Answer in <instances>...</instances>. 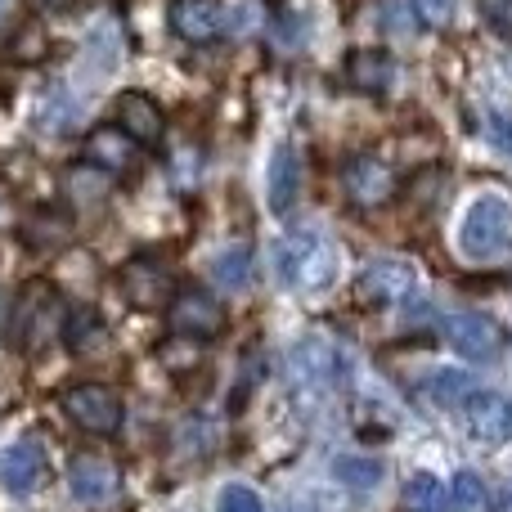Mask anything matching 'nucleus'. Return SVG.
Listing matches in <instances>:
<instances>
[{
	"instance_id": "nucleus-1",
	"label": "nucleus",
	"mask_w": 512,
	"mask_h": 512,
	"mask_svg": "<svg viewBox=\"0 0 512 512\" xmlns=\"http://www.w3.org/2000/svg\"><path fill=\"white\" fill-rule=\"evenodd\" d=\"M63 328H68V310H63L59 288L45 279L23 283L14 297V310H9V324H5L9 346L32 355V351H41V346H50Z\"/></svg>"
},
{
	"instance_id": "nucleus-2",
	"label": "nucleus",
	"mask_w": 512,
	"mask_h": 512,
	"mask_svg": "<svg viewBox=\"0 0 512 512\" xmlns=\"http://www.w3.org/2000/svg\"><path fill=\"white\" fill-rule=\"evenodd\" d=\"M274 270L288 288H301V292H319L333 283L337 274V248L315 230H297L288 239H279L274 248Z\"/></svg>"
},
{
	"instance_id": "nucleus-3",
	"label": "nucleus",
	"mask_w": 512,
	"mask_h": 512,
	"mask_svg": "<svg viewBox=\"0 0 512 512\" xmlns=\"http://www.w3.org/2000/svg\"><path fill=\"white\" fill-rule=\"evenodd\" d=\"M459 248L468 261H499L512 248V207L504 194H481L459 225Z\"/></svg>"
},
{
	"instance_id": "nucleus-4",
	"label": "nucleus",
	"mask_w": 512,
	"mask_h": 512,
	"mask_svg": "<svg viewBox=\"0 0 512 512\" xmlns=\"http://www.w3.org/2000/svg\"><path fill=\"white\" fill-rule=\"evenodd\" d=\"M59 405H63V414H68L72 423H77L81 432H90V436L122 432V418H126L122 396H117L113 387H104V382H77V387L63 391Z\"/></svg>"
},
{
	"instance_id": "nucleus-5",
	"label": "nucleus",
	"mask_w": 512,
	"mask_h": 512,
	"mask_svg": "<svg viewBox=\"0 0 512 512\" xmlns=\"http://www.w3.org/2000/svg\"><path fill=\"white\" fill-rule=\"evenodd\" d=\"M225 324H230L225 306L203 288L176 292L171 306H167V328L176 337H189V342H216V337L225 333Z\"/></svg>"
},
{
	"instance_id": "nucleus-6",
	"label": "nucleus",
	"mask_w": 512,
	"mask_h": 512,
	"mask_svg": "<svg viewBox=\"0 0 512 512\" xmlns=\"http://www.w3.org/2000/svg\"><path fill=\"white\" fill-rule=\"evenodd\" d=\"M342 189H346V198H351V207L373 212V207H387L391 198L400 194V176L378 153H360V158H351L342 167Z\"/></svg>"
},
{
	"instance_id": "nucleus-7",
	"label": "nucleus",
	"mask_w": 512,
	"mask_h": 512,
	"mask_svg": "<svg viewBox=\"0 0 512 512\" xmlns=\"http://www.w3.org/2000/svg\"><path fill=\"white\" fill-rule=\"evenodd\" d=\"M418 292V270L409 261H396V256H382V261H369L355 279V297L364 306H405Z\"/></svg>"
},
{
	"instance_id": "nucleus-8",
	"label": "nucleus",
	"mask_w": 512,
	"mask_h": 512,
	"mask_svg": "<svg viewBox=\"0 0 512 512\" xmlns=\"http://www.w3.org/2000/svg\"><path fill=\"white\" fill-rule=\"evenodd\" d=\"M122 297L131 301L135 310H162L176 297V283H171V270L158 261V256H131L122 265Z\"/></svg>"
},
{
	"instance_id": "nucleus-9",
	"label": "nucleus",
	"mask_w": 512,
	"mask_h": 512,
	"mask_svg": "<svg viewBox=\"0 0 512 512\" xmlns=\"http://www.w3.org/2000/svg\"><path fill=\"white\" fill-rule=\"evenodd\" d=\"M445 337L450 346L472 364H486L504 351V328L490 315H477V310H459V315H445Z\"/></svg>"
},
{
	"instance_id": "nucleus-10",
	"label": "nucleus",
	"mask_w": 512,
	"mask_h": 512,
	"mask_svg": "<svg viewBox=\"0 0 512 512\" xmlns=\"http://www.w3.org/2000/svg\"><path fill=\"white\" fill-rule=\"evenodd\" d=\"M463 423L481 445H504L512 441V396L495 387H477L463 400Z\"/></svg>"
},
{
	"instance_id": "nucleus-11",
	"label": "nucleus",
	"mask_w": 512,
	"mask_h": 512,
	"mask_svg": "<svg viewBox=\"0 0 512 512\" xmlns=\"http://www.w3.org/2000/svg\"><path fill=\"white\" fill-rule=\"evenodd\" d=\"M117 126H122L140 149H162L167 113L158 108V99L153 95H144V90H126V95L117 99Z\"/></svg>"
},
{
	"instance_id": "nucleus-12",
	"label": "nucleus",
	"mask_w": 512,
	"mask_h": 512,
	"mask_svg": "<svg viewBox=\"0 0 512 512\" xmlns=\"http://www.w3.org/2000/svg\"><path fill=\"white\" fill-rule=\"evenodd\" d=\"M86 162L104 176H131L140 167V144L122 126H95L86 135Z\"/></svg>"
},
{
	"instance_id": "nucleus-13",
	"label": "nucleus",
	"mask_w": 512,
	"mask_h": 512,
	"mask_svg": "<svg viewBox=\"0 0 512 512\" xmlns=\"http://www.w3.org/2000/svg\"><path fill=\"white\" fill-rule=\"evenodd\" d=\"M45 472H50V463H45V450L41 441H14L5 454H0V486L9 490V495H36V490L45 486Z\"/></svg>"
},
{
	"instance_id": "nucleus-14",
	"label": "nucleus",
	"mask_w": 512,
	"mask_h": 512,
	"mask_svg": "<svg viewBox=\"0 0 512 512\" xmlns=\"http://www.w3.org/2000/svg\"><path fill=\"white\" fill-rule=\"evenodd\" d=\"M68 486H72V495H77L81 504L99 508V504H108V499L122 490V477H117V463L104 459V454H77L72 468H68Z\"/></svg>"
},
{
	"instance_id": "nucleus-15",
	"label": "nucleus",
	"mask_w": 512,
	"mask_h": 512,
	"mask_svg": "<svg viewBox=\"0 0 512 512\" xmlns=\"http://www.w3.org/2000/svg\"><path fill=\"white\" fill-rule=\"evenodd\" d=\"M167 23H171V32H176L180 41L207 45V41H216V36H221L225 9L216 5V0H171Z\"/></svg>"
},
{
	"instance_id": "nucleus-16",
	"label": "nucleus",
	"mask_w": 512,
	"mask_h": 512,
	"mask_svg": "<svg viewBox=\"0 0 512 512\" xmlns=\"http://www.w3.org/2000/svg\"><path fill=\"white\" fill-rule=\"evenodd\" d=\"M301 153L292 149V144H279V149L270 153V180H265V189H270V207L279 216H288L292 207H297L301 198Z\"/></svg>"
},
{
	"instance_id": "nucleus-17",
	"label": "nucleus",
	"mask_w": 512,
	"mask_h": 512,
	"mask_svg": "<svg viewBox=\"0 0 512 512\" xmlns=\"http://www.w3.org/2000/svg\"><path fill=\"white\" fill-rule=\"evenodd\" d=\"M342 77H346V86L360 90V95H382V90L396 81V63H391L387 50H351Z\"/></svg>"
},
{
	"instance_id": "nucleus-18",
	"label": "nucleus",
	"mask_w": 512,
	"mask_h": 512,
	"mask_svg": "<svg viewBox=\"0 0 512 512\" xmlns=\"http://www.w3.org/2000/svg\"><path fill=\"white\" fill-rule=\"evenodd\" d=\"M292 378L301 387H328L337 378V355L328 351L324 342H301L292 351Z\"/></svg>"
},
{
	"instance_id": "nucleus-19",
	"label": "nucleus",
	"mask_w": 512,
	"mask_h": 512,
	"mask_svg": "<svg viewBox=\"0 0 512 512\" xmlns=\"http://www.w3.org/2000/svg\"><path fill=\"white\" fill-rule=\"evenodd\" d=\"M104 337H108V328H104V319L95 315L90 306H77V310H68V328H63V342L72 346L77 355H86V351H99L104 346Z\"/></svg>"
},
{
	"instance_id": "nucleus-20",
	"label": "nucleus",
	"mask_w": 512,
	"mask_h": 512,
	"mask_svg": "<svg viewBox=\"0 0 512 512\" xmlns=\"http://www.w3.org/2000/svg\"><path fill=\"white\" fill-rule=\"evenodd\" d=\"M333 477L342 481L346 490H373L382 481V463L373 459V454H346V459H337L333 463Z\"/></svg>"
},
{
	"instance_id": "nucleus-21",
	"label": "nucleus",
	"mask_w": 512,
	"mask_h": 512,
	"mask_svg": "<svg viewBox=\"0 0 512 512\" xmlns=\"http://www.w3.org/2000/svg\"><path fill=\"white\" fill-rule=\"evenodd\" d=\"M450 504V490L432 477V472H418V477L405 481V508L409 512H441Z\"/></svg>"
},
{
	"instance_id": "nucleus-22",
	"label": "nucleus",
	"mask_w": 512,
	"mask_h": 512,
	"mask_svg": "<svg viewBox=\"0 0 512 512\" xmlns=\"http://www.w3.org/2000/svg\"><path fill=\"white\" fill-rule=\"evenodd\" d=\"M472 391H477V378H472V373L445 369V373H436L432 378V396H436V405H445V409H454V405L463 409V400H468Z\"/></svg>"
},
{
	"instance_id": "nucleus-23",
	"label": "nucleus",
	"mask_w": 512,
	"mask_h": 512,
	"mask_svg": "<svg viewBox=\"0 0 512 512\" xmlns=\"http://www.w3.org/2000/svg\"><path fill=\"white\" fill-rule=\"evenodd\" d=\"M490 499H486V486H481L477 472H459L450 486V512H486Z\"/></svg>"
},
{
	"instance_id": "nucleus-24",
	"label": "nucleus",
	"mask_w": 512,
	"mask_h": 512,
	"mask_svg": "<svg viewBox=\"0 0 512 512\" xmlns=\"http://www.w3.org/2000/svg\"><path fill=\"white\" fill-rule=\"evenodd\" d=\"M212 274H216L221 283H230V288H243V283H248V274H252V256H248V248H230L225 256H216Z\"/></svg>"
},
{
	"instance_id": "nucleus-25",
	"label": "nucleus",
	"mask_w": 512,
	"mask_h": 512,
	"mask_svg": "<svg viewBox=\"0 0 512 512\" xmlns=\"http://www.w3.org/2000/svg\"><path fill=\"white\" fill-rule=\"evenodd\" d=\"M216 512H265V504H261V495H256L252 486H225L221 490V499H216Z\"/></svg>"
},
{
	"instance_id": "nucleus-26",
	"label": "nucleus",
	"mask_w": 512,
	"mask_h": 512,
	"mask_svg": "<svg viewBox=\"0 0 512 512\" xmlns=\"http://www.w3.org/2000/svg\"><path fill=\"white\" fill-rule=\"evenodd\" d=\"M409 9H414V18L423 27H432V32L450 27V18H454V0H409Z\"/></svg>"
},
{
	"instance_id": "nucleus-27",
	"label": "nucleus",
	"mask_w": 512,
	"mask_h": 512,
	"mask_svg": "<svg viewBox=\"0 0 512 512\" xmlns=\"http://www.w3.org/2000/svg\"><path fill=\"white\" fill-rule=\"evenodd\" d=\"M481 18L490 23V32L512 41V0H481Z\"/></svg>"
},
{
	"instance_id": "nucleus-28",
	"label": "nucleus",
	"mask_w": 512,
	"mask_h": 512,
	"mask_svg": "<svg viewBox=\"0 0 512 512\" xmlns=\"http://www.w3.org/2000/svg\"><path fill=\"white\" fill-rule=\"evenodd\" d=\"M41 9H50V14H68V9H77L81 0H36Z\"/></svg>"
},
{
	"instance_id": "nucleus-29",
	"label": "nucleus",
	"mask_w": 512,
	"mask_h": 512,
	"mask_svg": "<svg viewBox=\"0 0 512 512\" xmlns=\"http://www.w3.org/2000/svg\"><path fill=\"white\" fill-rule=\"evenodd\" d=\"M5 9H9V0H0V14H5Z\"/></svg>"
}]
</instances>
